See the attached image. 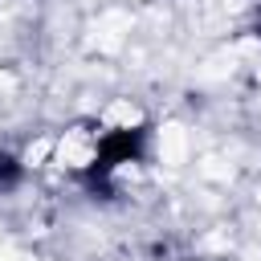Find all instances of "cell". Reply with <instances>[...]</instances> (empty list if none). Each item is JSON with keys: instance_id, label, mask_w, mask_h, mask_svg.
Returning <instances> with one entry per match:
<instances>
[{"instance_id": "3", "label": "cell", "mask_w": 261, "mask_h": 261, "mask_svg": "<svg viewBox=\"0 0 261 261\" xmlns=\"http://www.w3.org/2000/svg\"><path fill=\"white\" fill-rule=\"evenodd\" d=\"M253 33L261 37V0H253Z\"/></svg>"}, {"instance_id": "1", "label": "cell", "mask_w": 261, "mask_h": 261, "mask_svg": "<svg viewBox=\"0 0 261 261\" xmlns=\"http://www.w3.org/2000/svg\"><path fill=\"white\" fill-rule=\"evenodd\" d=\"M106 159H110V139L98 126V118H73L61 130H53V163H49V171H57L65 179L94 184L102 175Z\"/></svg>"}, {"instance_id": "2", "label": "cell", "mask_w": 261, "mask_h": 261, "mask_svg": "<svg viewBox=\"0 0 261 261\" xmlns=\"http://www.w3.org/2000/svg\"><path fill=\"white\" fill-rule=\"evenodd\" d=\"M98 126L106 130V139H147L151 135V114H147V106L139 102V98H130V94H118V98H106L102 106H98Z\"/></svg>"}]
</instances>
